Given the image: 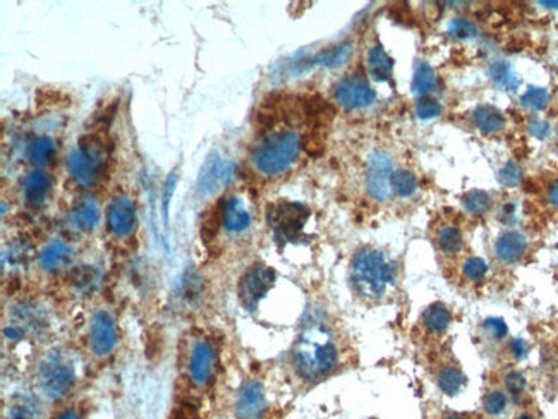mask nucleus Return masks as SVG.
Wrapping results in <instances>:
<instances>
[{
    "label": "nucleus",
    "mask_w": 558,
    "mask_h": 419,
    "mask_svg": "<svg viewBox=\"0 0 558 419\" xmlns=\"http://www.w3.org/2000/svg\"><path fill=\"white\" fill-rule=\"evenodd\" d=\"M297 375L306 382H318L337 368L338 349L332 332L323 325H311L299 335L293 350Z\"/></svg>",
    "instance_id": "f257e3e1"
},
{
    "label": "nucleus",
    "mask_w": 558,
    "mask_h": 419,
    "mask_svg": "<svg viewBox=\"0 0 558 419\" xmlns=\"http://www.w3.org/2000/svg\"><path fill=\"white\" fill-rule=\"evenodd\" d=\"M395 277L394 262L380 249L358 251L351 265V280L356 292L365 299H380Z\"/></svg>",
    "instance_id": "f03ea898"
},
{
    "label": "nucleus",
    "mask_w": 558,
    "mask_h": 419,
    "mask_svg": "<svg viewBox=\"0 0 558 419\" xmlns=\"http://www.w3.org/2000/svg\"><path fill=\"white\" fill-rule=\"evenodd\" d=\"M301 153V138L294 131L270 132L254 146L251 160L263 176H279L289 171Z\"/></svg>",
    "instance_id": "7ed1b4c3"
},
{
    "label": "nucleus",
    "mask_w": 558,
    "mask_h": 419,
    "mask_svg": "<svg viewBox=\"0 0 558 419\" xmlns=\"http://www.w3.org/2000/svg\"><path fill=\"white\" fill-rule=\"evenodd\" d=\"M105 167V146L96 136H85L67 157V171L79 186H93Z\"/></svg>",
    "instance_id": "20e7f679"
},
{
    "label": "nucleus",
    "mask_w": 558,
    "mask_h": 419,
    "mask_svg": "<svg viewBox=\"0 0 558 419\" xmlns=\"http://www.w3.org/2000/svg\"><path fill=\"white\" fill-rule=\"evenodd\" d=\"M76 380L74 364L60 350H52L38 368V385L42 392L50 399L66 395Z\"/></svg>",
    "instance_id": "39448f33"
},
{
    "label": "nucleus",
    "mask_w": 558,
    "mask_h": 419,
    "mask_svg": "<svg viewBox=\"0 0 558 419\" xmlns=\"http://www.w3.org/2000/svg\"><path fill=\"white\" fill-rule=\"evenodd\" d=\"M309 219V210L301 203L282 201L268 208V225L279 243H294L299 239L306 222Z\"/></svg>",
    "instance_id": "423d86ee"
},
{
    "label": "nucleus",
    "mask_w": 558,
    "mask_h": 419,
    "mask_svg": "<svg viewBox=\"0 0 558 419\" xmlns=\"http://www.w3.org/2000/svg\"><path fill=\"white\" fill-rule=\"evenodd\" d=\"M273 284H275V272L272 268L265 265L251 266L239 282L241 305L247 311H254Z\"/></svg>",
    "instance_id": "0eeeda50"
},
{
    "label": "nucleus",
    "mask_w": 558,
    "mask_h": 419,
    "mask_svg": "<svg viewBox=\"0 0 558 419\" xmlns=\"http://www.w3.org/2000/svg\"><path fill=\"white\" fill-rule=\"evenodd\" d=\"M374 89L368 79L359 74H349L335 85V100L347 110L369 107L374 102Z\"/></svg>",
    "instance_id": "6e6552de"
},
{
    "label": "nucleus",
    "mask_w": 558,
    "mask_h": 419,
    "mask_svg": "<svg viewBox=\"0 0 558 419\" xmlns=\"http://www.w3.org/2000/svg\"><path fill=\"white\" fill-rule=\"evenodd\" d=\"M392 160L383 151H374L368 160L366 171V187L374 200H388L392 194Z\"/></svg>",
    "instance_id": "1a4fd4ad"
},
{
    "label": "nucleus",
    "mask_w": 558,
    "mask_h": 419,
    "mask_svg": "<svg viewBox=\"0 0 558 419\" xmlns=\"http://www.w3.org/2000/svg\"><path fill=\"white\" fill-rule=\"evenodd\" d=\"M138 223L134 201L129 196H115L107 207V227L115 237H128L134 232Z\"/></svg>",
    "instance_id": "9d476101"
},
{
    "label": "nucleus",
    "mask_w": 558,
    "mask_h": 419,
    "mask_svg": "<svg viewBox=\"0 0 558 419\" xmlns=\"http://www.w3.org/2000/svg\"><path fill=\"white\" fill-rule=\"evenodd\" d=\"M215 361H217V352H215L211 342L204 341V339L194 342L189 352V361H187L189 380L194 385H207L213 375Z\"/></svg>",
    "instance_id": "9b49d317"
},
{
    "label": "nucleus",
    "mask_w": 558,
    "mask_h": 419,
    "mask_svg": "<svg viewBox=\"0 0 558 419\" xmlns=\"http://www.w3.org/2000/svg\"><path fill=\"white\" fill-rule=\"evenodd\" d=\"M117 344V327L109 311H96L89 323V348L96 356H109Z\"/></svg>",
    "instance_id": "f8f14e48"
},
{
    "label": "nucleus",
    "mask_w": 558,
    "mask_h": 419,
    "mask_svg": "<svg viewBox=\"0 0 558 419\" xmlns=\"http://www.w3.org/2000/svg\"><path fill=\"white\" fill-rule=\"evenodd\" d=\"M230 171H232V165H227L220 158V155L213 151L207 158V162L201 167L200 176H198V194L200 196L213 194L222 184L230 179V176H232Z\"/></svg>",
    "instance_id": "ddd939ff"
},
{
    "label": "nucleus",
    "mask_w": 558,
    "mask_h": 419,
    "mask_svg": "<svg viewBox=\"0 0 558 419\" xmlns=\"http://www.w3.org/2000/svg\"><path fill=\"white\" fill-rule=\"evenodd\" d=\"M266 411L265 390L260 382H246L236 399V414L239 419H261Z\"/></svg>",
    "instance_id": "4468645a"
},
{
    "label": "nucleus",
    "mask_w": 558,
    "mask_h": 419,
    "mask_svg": "<svg viewBox=\"0 0 558 419\" xmlns=\"http://www.w3.org/2000/svg\"><path fill=\"white\" fill-rule=\"evenodd\" d=\"M222 213V227L230 234H241L250 229L251 213L239 196H227L218 201Z\"/></svg>",
    "instance_id": "2eb2a0df"
},
{
    "label": "nucleus",
    "mask_w": 558,
    "mask_h": 419,
    "mask_svg": "<svg viewBox=\"0 0 558 419\" xmlns=\"http://www.w3.org/2000/svg\"><path fill=\"white\" fill-rule=\"evenodd\" d=\"M73 259V248L62 239H53L46 243L38 255V263L45 272H57V270L66 268Z\"/></svg>",
    "instance_id": "dca6fc26"
},
{
    "label": "nucleus",
    "mask_w": 558,
    "mask_h": 419,
    "mask_svg": "<svg viewBox=\"0 0 558 419\" xmlns=\"http://www.w3.org/2000/svg\"><path fill=\"white\" fill-rule=\"evenodd\" d=\"M100 207L95 198L86 196L76 201L69 212V223L79 232H89L98 225Z\"/></svg>",
    "instance_id": "f3484780"
},
{
    "label": "nucleus",
    "mask_w": 558,
    "mask_h": 419,
    "mask_svg": "<svg viewBox=\"0 0 558 419\" xmlns=\"http://www.w3.org/2000/svg\"><path fill=\"white\" fill-rule=\"evenodd\" d=\"M50 189H52V177L46 172L35 169L24 177L23 198L30 207H40L46 200Z\"/></svg>",
    "instance_id": "a211bd4d"
},
{
    "label": "nucleus",
    "mask_w": 558,
    "mask_h": 419,
    "mask_svg": "<svg viewBox=\"0 0 558 419\" xmlns=\"http://www.w3.org/2000/svg\"><path fill=\"white\" fill-rule=\"evenodd\" d=\"M525 248H528L525 237L521 232H517V230H509V232H503L496 239L495 255L503 265H510V263H516L517 259L522 258V255L525 253Z\"/></svg>",
    "instance_id": "6ab92c4d"
},
{
    "label": "nucleus",
    "mask_w": 558,
    "mask_h": 419,
    "mask_svg": "<svg viewBox=\"0 0 558 419\" xmlns=\"http://www.w3.org/2000/svg\"><path fill=\"white\" fill-rule=\"evenodd\" d=\"M473 122L481 132L493 135V132H498L500 129H503L505 117H503L498 108L491 107V105H481V107L474 108Z\"/></svg>",
    "instance_id": "aec40b11"
},
{
    "label": "nucleus",
    "mask_w": 558,
    "mask_h": 419,
    "mask_svg": "<svg viewBox=\"0 0 558 419\" xmlns=\"http://www.w3.org/2000/svg\"><path fill=\"white\" fill-rule=\"evenodd\" d=\"M368 69L376 81H388L394 72V59L385 52L383 46L374 45L368 52Z\"/></svg>",
    "instance_id": "412c9836"
},
{
    "label": "nucleus",
    "mask_w": 558,
    "mask_h": 419,
    "mask_svg": "<svg viewBox=\"0 0 558 419\" xmlns=\"http://www.w3.org/2000/svg\"><path fill=\"white\" fill-rule=\"evenodd\" d=\"M488 74L496 86L507 89V92H514V89L519 88L521 85L519 76L516 74L514 67L510 66L509 62H505V60H496V62H493L491 66L488 67Z\"/></svg>",
    "instance_id": "4be33fe9"
},
{
    "label": "nucleus",
    "mask_w": 558,
    "mask_h": 419,
    "mask_svg": "<svg viewBox=\"0 0 558 419\" xmlns=\"http://www.w3.org/2000/svg\"><path fill=\"white\" fill-rule=\"evenodd\" d=\"M53 153H55V143L50 136H35L26 146L28 160L35 165H46L52 160Z\"/></svg>",
    "instance_id": "5701e85b"
},
{
    "label": "nucleus",
    "mask_w": 558,
    "mask_h": 419,
    "mask_svg": "<svg viewBox=\"0 0 558 419\" xmlns=\"http://www.w3.org/2000/svg\"><path fill=\"white\" fill-rule=\"evenodd\" d=\"M450 321H452V314L442 302H435L423 313V325L431 334H444Z\"/></svg>",
    "instance_id": "b1692460"
},
{
    "label": "nucleus",
    "mask_w": 558,
    "mask_h": 419,
    "mask_svg": "<svg viewBox=\"0 0 558 419\" xmlns=\"http://www.w3.org/2000/svg\"><path fill=\"white\" fill-rule=\"evenodd\" d=\"M437 88V74L428 62H417L412 76V92L416 95H428Z\"/></svg>",
    "instance_id": "393cba45"
},
{
    "label": "nucleus",
    "mask_w": 558,
    "mask_h": 419,
    "mask_svg": "<svg viewBox=\"0 0 558 419\" xmlns=\"http://www.w3.org/2000/svg\"><path fill=\"white\" fill-rule=\"evenodd\" d=\"M416 189L417 179L412 172L406 171V169L394 171V174H392V193H395L397 196L408 198L416 193Z\"/></svg>",
    "instance_id": "a878e982"
},
{
    "label": "nucleus",
    "mask_w": 558,
    "mask_h": 419,
    "mask_svg": "<svg viewBox=\"0 0 558 419\" xmlns=\"http://www.w3.org/2000/svg\"><path fill=\"white\" fill-rule=\"evenodd\" d=\"M438 386L446 395H457L464 386V375L455 366H446L438 373Z\"/></svg>",
    "instance_id": "bb28decb"
},
{
    "label": "nucleus",
    "mask_w": 558,
    "mask_h": 419,
    "mask_svg": "<svg viewBox=\"0 0 558 419\" xmlns=\"http://www.w3.org/2000/svg\"><path fill=\"white\" fill-rule=\"evenodd\" d=\"M462 205L471 215H483L491 208V198L488 193L481 189L467 191L462 198Z\"/></svg>",
    "instance_id": "cd10ccee"
},
{
    "label": "nucleus",
    "mask_w": 558,
    "mask_h": 419,
    "mask_svg": "<svg viewBox=\"0 0 558 419\" xmlns=\"http://www.w3.org/2000/svg\"><path fill=\"white\" fill-rule=\"evenodd\" d=\"M351 50L352 49L349 43L332 46V49L325 50V52H322L320 55H316L315 59H313V62L320 64V66H326V67L340 66V64H344L345 60L349 59V55H351Z\"/></svg>",
    "instance_id": "c85d7f7f"
},
{
    "label": "nucleus",
    "mask_w": 558,
    "mask_h": 419,
    "mask_svg": "<svg viewBox=\"0 0 558 419\" xmlns=\"http://www.w3.org/2000/svg\"><path fill=\"white\" fill-rule=\"evenodd\" d=\"M438 246L444 253H457L462 246V234L457 227L453 225H445L438 230Z\"/></svg>",
    "instance_id": "c756f323"
},
{
    "label": "nucleus",
    "mask_w": 558,
    "mask_h": 419,
    "mask_svg": "<svg viewBox=\"0 0 558 419\" xmlns=\"http://www.w3.org/2000/svg\"><path fill=\"white\" fill-rule=\"evenodd\" d=\"M9 419H40L37 402L28 397H19L9 406Z\"/></svg>",
    "instance_id": "7c9ffc66"
},
{
    "label": "nucleus",
    "mask_w": 558,
    "mask_h": 419,
    "mask_svg": "<svg viewBox=\"0 0 558 419\" xmlns=\"http://www.w3.org/2000/svg\"><path fill=\"white\" fill-rule=\"evenodd\" d=\"M218 225H222V213H220V203L215 205L213 208L208 210L203 216L201 222V236H203L204 243H210L215 236H217Z\"/></svg>",
    "instance_id": "2f4dec72"
},
{
    "label": "nucleus",
    "mask_w": 558,
    "mask_h": 419,
    "mask_svg": "<svg viewBox=\"0 0 558 419\" xmlns=\"http://www.w3.org/2000/svg\"><path fill=\"white\" fill-rule=\"evenodd\" d=\"M550 102V93L545 88H538V86H531L525 89L524 95L521 96V105L531 110H543Z\"/></svg>",
    "instance_id": "473e14b6"
},
{
    "label": "nucleus",
    "mask_w": 558,
    "mask_h": 419,
    "mask_svg": "<svg viewBox=\"0 0 558 419\" xmlns=\"http://www.w3.org/2000/svg\"><path fill=\"white\" fill-rule=\"evenodd\" d=\"M507 404H509V399L503 390H491L485 395L483 409L489 416H500L507 409Z\"/></svg>",
    "instance_id": "72a5a7b5"
},
{
    "label": "nucleus",
    "mask_w": 558,
    "mask_h": 419,
    "mask_svg": "<svg viewBox=\"0 0 558 419\" xmlns=\"http://www.w3.org/2000/svg\"><path fill=\"white\" fill-rule=\"evenodd\" d=\"M446 31H448V35L452 36V38H457V40H469V38H474V36L478 35L476 26H474L471 21L460 19V17L450 21L448 30Z\"/></svg>",
    "instance_id": "f704fd0d"
},
{
    "label": "nucleus",
    "mask_w": 558,
    "mask_h": 419,
    "mask_svg": "<svg viewBox=\"0 0 558 419\" xmlns=\"http://www.w3.org/2000/svg\"><path fill=\"white\" fill-rule=\"evenodd\" d=\"M486 272H488V265H486L485 259H481V258L466 259V263H464V266H462L464 277L471 282H478V280L485 279Z\"/></svg>",
    "instance_id": "c9c22d12"
},
{
    "label": "nucleus",
    "mask_w": 558,
    "mask_h": 419,
    "mask_svg": "<svg viewBox=\"0 0 558 419\" xmlns=\"http://www.w3.org/2000/svg\"><path fill=\"white\" fill-rule=\"evenodd\" d=\"M96 280V273L95 270H91L89 266H79V268L73 270L71 273V282L76 285L78 289H86L91 287Z\"/></svg>",
    "instance_id": "e433bc0d"
},
{
    "label": "nucleus",
    "mask_w": 558,
    "mask_h": 419,
    "mask_svg": "<svg viewBox=\"0 0 558 419\" xmlns=\"http://www.w3.org/2000/svg\"><path fill=\"white\" fill-rule=\"evenodd\" d=\"M442 112V105L433 99H423L419 100L416 105V115L423 121H428V119H433L437 115H440Z\"/></svg>",
    "instance_id": "4c0bfd02"
},
{
    "label": "nucleus",
    "mask_w": 558,
    "mask_h": 419,
    "mask_svg": "<svg viewBox=\"0 0 558 419\" xmlns=\"http://www.w3.org/2000/svg\"><path fill=\"white\" fill-rule=\"evenodd\" d=\"M483 328L486 334L491 339H495V341H502L509 334V328H507L505 321L502 318H488V320H485Z\"/></svg>",
    "instance_id": "58836bf2"
},
{
    "label": "nucleus",
    "mask_w": 558,
    "mask_h": 419,
    "mask_svg": "<svg viewBox=\"0 0 558 419\" xmlns=\"http://www.w3.org/2000/svg\"><path fill=\"white\" fill-rule=\"evenodd\" d=\"M498 180L503 186H517L521 180V167L516 162H509L502 171L498 172Z\"/></svg>",
    "instance_id": "ea45409f"
},
{
    "label": "nucleus",
    "mask_w": 558,
    "mask_h": 419,
    "mask_svg": "<svg viewBox=\"0 0 558 419\" xmlns=\"http://www.w3.org/2000/svg\"><path fill=\"white\" fill-rule=\"evenodd\" d=\"M28 258V251L24 248V244L21 243H14L9 246V251L3 253V265H7V262L10 265H21V263L26 262Z\"/></svg>",
    "instance_id": "a19ab883"
},
{
    "label": "nucleus",
    "mask_w": 558,
    "mask_h": 419,
    "mask_svg": "<svg viewBox=\"0 0 558 419\" xmlns=\"http://www.w3.org/2000/svg\"><path fill=\"white\" fill-rule=\"evenodd\" d=\"M175 179H177V176H175V172H172V174L167 177V180H165L164 194H162V213H164L165 222H167L168 219V205H171L172 194H174L175 189Z\"/></svg>",
    "instance_id": "79ce46f5"
},
{
    "label": "nucleus",
    "mask_w": 558,
    "mask_h": 419,
    "mask_svg": "<svg viewBox=\"0 0 558 419\" xmlns=\"http://www.w3.org/2000/svg\"><path fill=\"white\" fill-rule=\"evenodd\" d=\"M505 385H507V390H509L510 393H514V395L524 392V388H525L524 375L519 373V371H510V373L505 377Z\"/></svg>",
    "instance_id": "37998d69"
},
{
    "label": "nucleus",
    "mask_w": 558,
    "mask_h": 419,
    "mask_svg": "<svg viewBox=\"0 0 558 419\" xmlns=\"http://www.w3.org/2000/svg\"><path fill=\"white\" fill-rule=\"evenodd\" d=\"M529 131H531V135L536 136V138L545 139L546 136L550 135V124L546 121H543V119H534V121H531V124H529Z\"/></svg>",
    "instance_id": "c03bdc74"
},
{
    "label": "nucleus",
    "mask_w": 558,
    "mask_h": 419,
    "mask_svg": "<svg viewBox=\"0 0 558 419\" xmlns=\"http://www.w3.org/2000/svg\"><path fill=\"white\" fill-rule=\"evenodd\" d=\"M510 350H512V354L517 357V359H521V357H524L525 354H528V345H525V342L522 341V339H516V341H512V344H510Z\"/></svg>",
    "instance_id": "a18cd8bd"
},
{
    "label": "nucleus",
    "mask_w": 558,
    "mask_h": 419,
    "mask_svg": "<svg viewBox=\"0 0 558 419\" xmlns=\"http://www.w3.org/2000/svg\"><path fill=\"white\" fill-rule=\"evenodd\" d=\"M548 201L553 205V207L558 208V180L555 184H552V186H550Z\"/></svg>",
    "instance_id": "49530a36"
},
{
    "label": "nucleus",
    "mask_w": 558,
    "mask_h": 419,
    "mask_svg": "<svg viewBox=\"0 0 558 419\" xmlns=\"http://www.w3.org/2000/svg\"><path fill=\"white\" fill-rule=\"evenodd\" d=\"M57 419H79V416L74 409H66L57 416Z\"/></svg>",
    "instance_id": "de8ad7c7"
},
{
    "label": "nucleus",
    "mask_w": 558,
    "mask_h": 419,
    "mask_svg": "<svg viewBox=\"0 0 558 419\" xmlns=\"http://www.w3.org/2000/svg\"><path fill=\"white\" fill-rule=\"evenodd\" d=\"M539 6L550 7V9H558V2H546V0H541V2H539Z\"/></svg>",
    "instance_id": "09e8293b"
},
{
    "label": "nucleus",
    "mask_w": 558,
    "mask_h": 419,
    "mask_svg": "<svg viewBox=\"0 0 558 419\" xmlns=\"http://www.w3.org/2000/svg\"><path fill=\"white\" fill-rule=\"evenodd\" d=\"M445 419H466L464 416H457V414H452V416H448V418H445Z\"/></svg>",
    "instance_id": "8fccbe9b"
},
{
    "label": "nucleus",
    "mask_w": 558,
    "mask_h": 419,
    "mask_svg": "<svg viewBox=\"0 0 558 419\" xmlns=\"http://www.w3.org/2000/svg\"><path fill=\"white\" fill-rule=\"evenodd\" d=\"M517 419H532V418L529 416V414H522V416H519Z\"/></svg>",
    "instance_id": "3c124183"
},
{
    "label": "nucleus",
    "mask_w": 558,
    "mask_h": 419,
    "mask_svg": "<svg viewBox=\"0 0 558 419\" xmlns=\"http://www.w3.org/2000/svg\"><path fill=\"white\" fill-rule=\"evenodd\" d=\"M557 135H558V129H557Z\"/></svg>",
    "instance_id": "603ef678"
}]
</instances>
